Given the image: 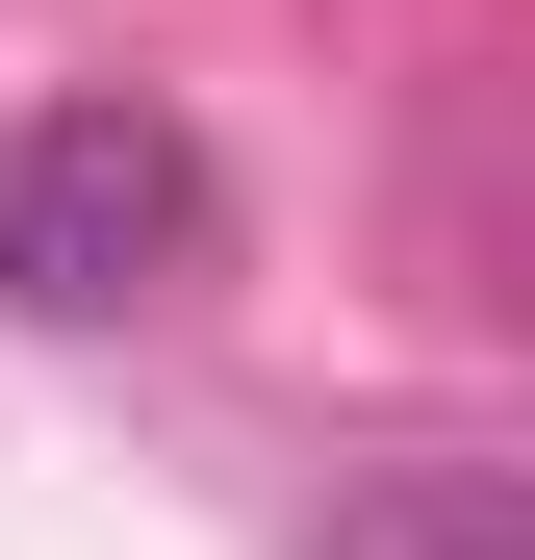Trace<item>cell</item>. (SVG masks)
<instances>
[{
    "instance_id": "6da1fadb",
    "label": "cell",
    "mask_w": 535,
    "mask_h": 560,
    "mask_svg": "<svg viewBox=\"0 0 535 560\" xmlns=\"http://www.w3.org/2000/svg\"><path fill=\"white\" fill-rule=\"evenodd\" d=\"M205 280V128L153 103H0V306L26 331H128Z\"/></svg>"
},
{
    "instance_id": "7a4b0ae2",
    "label": "cell",
    "mask_w": 535,
    "mask_h": 560,
    "mask_svg": "<svg viewBox=\"0 0 535 560\" xmlns=\"http://www.w3.org/2000/svg\"><path fill=\"white\" fill-rule=\"evenodd\" d=\"M306 560H535V485L510 458H383V485H332Z\"/></svg>"
}]
</instances>
